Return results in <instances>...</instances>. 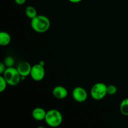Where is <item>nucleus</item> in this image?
Segmentation results:
<instances>
[{
	"label": "nucleus",
	"mask_w": 128,
	"mask_h": 128,
	"mask_svg": "<svg viewBox=\"0 0 128 128\" xmlns=\"http://www.w3.org/2000/svg\"><path fill=\"white\" fill-rule=\"evenodd\" d=\"M31 28L34 31L39 33L46 32L50 29L51 22L48 17L44 15H37L31 20Z\"/></svg>",
	"instance_id": "nucleus-1"
},
{
	"label": "nucleus",
	"mask_w": 128,
	"mask_h": 128,
	"mask_svg": "<svg viewBox=\"0 0 128 128\" xmlns=\"http://www.w3.org/2000/svg\"><path fill=\"white\" fill-rule=\"evenodd\" d=\"M44 121L50 127H58L62 123V115L58 110H54V109L50 110L46 112Z\"/></svg>",
	"instance_id": "nucleus-2"
},
{
	"label": "nucleus",
	"mask_w": 128,
	"mask_h": 128,
	"mask_svg": "<svg viewBox=\"0 0 128 128\" xmlns=\"http://www.w3.org/2000/svg\"><path fill=\"white\" fill-rule=\"evenodd\" d=\"M2 74L8 84L10 86H16L18 84L21 80V76L19 73L17 68L13 67L7 68Z\"/></svg>",
	"instance_id": "nucleus-3"
},
{
	"label": "nucleus",
	"mask_w": 128,
	"mask_h": 128,
	"mask_svg": "<svg viewBox=\"0 0 128 128\" xmlns=\"http://www.w3.org/2000/svg\"><path fill=\"white\" fill-rule=\"evenodd\" d=\"M107 86V85L103 82L95 84L91 90V96L92 98L97 101L102 100L108 94Z\"/></svg>",
	"instance_id": "nucleus-4"
},
{
	"label": "nucleus",
	"mask_w": 128,
	"mask_h": 128,
	"mask_svg": "<svg viewBox=\"0 0 128 128\" xmlns=\"http://www.w3.org/2000/svg\"><path fill=\"white\" fill-rule=\"evenodd\" d=\"M30 76L35 81H40L42 80L45 76L44 66H41L39 63L32 66Z\"/></svg>",
	"instance_id": "nucleus-5"
},
{
	"label": "nucleus",
	"mask_w": 128,
	"mask_h": 128,
	"mask_svg": "<svg viewBox=\"0 0 128 128\" xmlns=\"http://www.w3.org/2000/svg\"><path fill=\"white\" fill-rule=\"evenodd\" d=\"M72 96L74 100L78 102H83L87 100L88 93L84 88L78 86L74 88L72 92Z\"/></svg>",
	"instance_id": "nucleus-6"
},
{
	"label": "nucleus",
	"mask_w": 128,
	"mask_h": 128,
	"mask_svg": "<svg viewBox=\"0 0 128 128\" xmlns=\"http://www.w3.org/2000/svg\"><path fill=\"white\" fill-rule=\"evenodd\" d=\"M16 68H17L19 73L21 74V76L26 77V76L30 75L32 66H31V64L28 62L22 61V62L18 64Z\"/></svg>",
	"instance_id": "nucleus-7"
},
{
	"label": "nucleus",
	"mask_w": 128,
	"mask_h": 128,
	"mask_svg": "<svg viewBox=\"0 0 128 128\" xmlns=\"http://www.w3.org/2000/svg\"><path fill=\"white\" fill-rule=\"evenodd\" d=\"M52 94L54 97L58 100H62L67 97L68 91L67 89L62 86H57L54 88L52 90Z\"/></svg>",
	"instance_id": "nucleus-8"
},
{
	"label": "nucleus",
	"mask_w": 128,
	"mask_h": 128,
	"mask_svg": "<svg viewBox=\"0 0 128 128\" xmlns=\"http://www.w3.org/2000/svg\"><path fill=\"white\" fill-rule=\"evenodd\" d=\"M46 112L42 108L38 107L34 109L32 112V116L36 121H42L45 120Z\"/></svg>",
	"instance_id": "nucleus-9"
},
{
	"label": "nucleus",
	"mask_w": 128,
	"mask_h": 128,
	"mask_svg": "<svg viewBox=\"0 0 128 128\" xmlns=\"http://www.w3.org/2000/svg\"><path fill=\"white\" fill-rule=\"evenodd\" d=\"M11 40V38L10 34L5 31H1L0 32V45L1 46H7L10 43Z\"/></svg>",
	"instance_id": "nucleus-10"
},
{
	"label": "nucleus",
	"mask_w": 128,
	"mask_h": 128,
	"mask_svg": "<svg viewBox=\"0 0 128 128\" xmlns=\"http://www.w3.org/2000/svg\"><path fill=\"white\" fill-rule=\"evenodd\" d=\"M25 14L28 18L32 20L37 16V11L36 8L32 6H28L25 9Z\"/></svg>",
	"instance_id": "nucleus-11"
},
{
	"label": "nucleus",
	"mask_w": 128,
	"mask_h": 128,
	"mask_svg": "<svg viewBox=\"0 0 128 128\" xmlns=\"http://www.w3.org/2000/svg\"><path fill=\"white\" fill-rule=\"evenodd\" d=\"M120 112L122 115L128 116V98H126L121 101L120 106Z\"/></svg>",
	"instance_id": "nucleus-12"
},
{
	"label": "nucleus",
	"mask_w": 128,
	"mask_h": 128,
	"mask_svg": "<svg viewBox=\"0 0 128 128\" xmlns=\"http://www.w3.org/2000/svg\"><path fill=\"white\" fill-rule=\"evenodd\" d=\"M8 84L7 81L4 79L3 76H0V92H2L6 90L7 85Z\"/></svg>",
	"instance_id": "nucleus-13"
},
{
	"label": "nucleus",
	"mask_w": 128,
	"mask_h": 128,
	"mask_svg": "<svg viewBox=\"0 0 128 128\" xmlns=\"http://www.w3.org/2000/svg\"><path fill=\"white\" fill-rule=\"evenodd\" d=\"M118 89L115 85L111 84L107 86V92L108 94L114 95L117 92Z\"/></svg>",
	"instance_id": "nucleus-14"
},
{
	"label": "nucleus",
	"mask_w": 128,
	"mask_h": 128,
	"mask_svg": "<svg viewBox=\"0 0 128 128\" xmlns=\"http://www.w3.org/2000/svg\"><path fill=\"white\" fill-rule=\"evenodd\" d=\"M14 60L11 56H8V57L6 58L4 61V63L6 65V66L7 68L9 67H12L14 64Z\"/></svg>",
	"instance_id": "nucleus-15"
},
{
	"label": "nucleus",
	"mask_w": 128,
	"mask_h": 128,
	"mask_svg": "<svg viewBox=\"0 0 128 128\" xmlns=\"http://www.w3.org/2000/svg\"><path fill=\"white\" fill-rule=\"evenodd\" d=\"M6 65L4 64V63L2 62H1V63H0V74H3L4 72L5 71V70H6Z\"/></svg>",
	"instance_id": "nucleus-16"
},
{
	"label": "nucleus",
	"mask_w": 128,
	"mask_h": 128,
	"mask_svg": "<svg viewBox=\"0 0 128 128\" xmlns=\"http://www.w3.org/2000/svg\"><path fill=\"white\" fill-rule=\"evenodd\" d=\"M26 0H14L15 2L18 5H22L25 3Z\"/></svg>",
	"instance_id": "nucleus-17"
},
{
	"label": "nucleus",
	"mask_w": 128,
	"mask_h": 128,
	"mask_svg": "<svg viewBox=\"0 0 128 128\" xmlns=\"http://www.w3.org/2000/svg\"><path fill=\"white\" fill-rule=\"evenodd\" d=\"M68 1L71 2H72V3H78V2H81L82 0H68Z\"/></svg>",
	"instance_id": "nucleus-18"
},
{
	"label": "nucleus",
	"mask_w": 128,
	"mask_h": 128,
	"mask_svg": "<svg viewBox=\"0 0 128 128\" xmlns=\"http://www.w3.org/2000/svg\"><path fill=\"white\" fill-rule=\"evenodd\" d=\"M39 64H41V66H44V62L43 61H40V62H39Z\"/></svg>",
	"instance_id": "nucleus-19"
}]
</instances>
